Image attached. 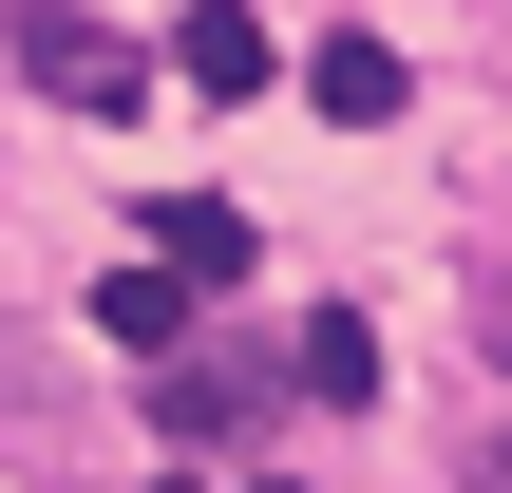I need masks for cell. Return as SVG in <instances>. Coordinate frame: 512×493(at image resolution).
Listing matches in <instances>:
<instances>
[{
    "instance_id": "cell-1",
    "label": "cell",
    "mask_w": 512,
    "mask_h": 493,
    "mask_svg": "<svg viewBox=\"0 0 512 493\" xmlns=\"http://www.w3.org/2000/svg\"><path fill=\"white\" fill-rule=\"evenodd\" d=\"M19 76H38L57 114H114V133L152 114V57H133L114 19H76V0H19Z\"/></svg>"
},
{
    "instance_id": "cell-7",
    "label": "cell",
    "mask_w": 512,
    "mask_h": 493,
    "mask_svg": "<svg viewBox=\"0 0 512 493\" xmlns=\"http://www.w3.org/2000/svg\"><path fill=\"white\" fill-rule=\"evenodd\" d=\"M266 493H304V475H266Z\"/></svg>"
},
{
    "instance_id": "cell-6",
    "label": "cell",
    "mask_w": 512,
    "mask_h": 493,
    "mask_svg": "<svg viewBox=\"0 0 512 493\" xmlns=\"http://www.w3.org/2000/svg\"><path fill=\"white\" fill-rule=\"evenodd\" d=\"M304 399H380V323L323 304V323H304Z\"/></svg>"
},
{
    "instance_id": "cell-2",
    "label": "cell",
    "mask_w": 512,
    "mask_h": 493,
    "mask_svg": "<svg viewBox=\"0 0 512 493\" xmlns=\"http://www.w3.org/2000/svg\"><path fill=\"white\" fill-rule=\"evenodd\" d=\"M399 95H418L399 38H323V57H304V114H342V133H399Z\"/></svg>"
},
{
    "instance_id": "cell-4",
    "label": "cell",
    "mask_w": 512,
    "mask_h": 493,
    "mask_svg": "<svg viewBox=\"0 0 512 493\" xmlns=\"http://www.w3.org/2000/svg\"><path fill=\"white\" fill-rule=\"evenodd\" d=\"M152 247H171V285H247V209H209V190H171Z\"/></svg>"
},
{
    "instance_id": "cell-3",
    "label": "cell",
    "mask_w": 512,
    "mask_h": 493,
    "mask_svg": "<svg viewBox=\"0 0 512 493\" xmlns=\"http://www.w3.org/2000/svg\"><path fill=\"white\" fill-rule=\"evenodd\" d=\"M171 76H190V95H266V19H247V0H190Z\"/></svg>"
},
{
    "instance_id": "cell-5",
    "label": "cell",
    "mask_w": 512,
    "mask_h": 493,
    "mask_svg": "<svg viewBox=\"0 0 512 493\" xmlns=\"http://www.w3.org/2000/svg\"><path fill=\"white\" fill-rule=\"evenodd\" d=\"M95 323H114L133 361H171V342H190V285H171V266H114V285H95Z\"/></svg>"
}]
</instances>
